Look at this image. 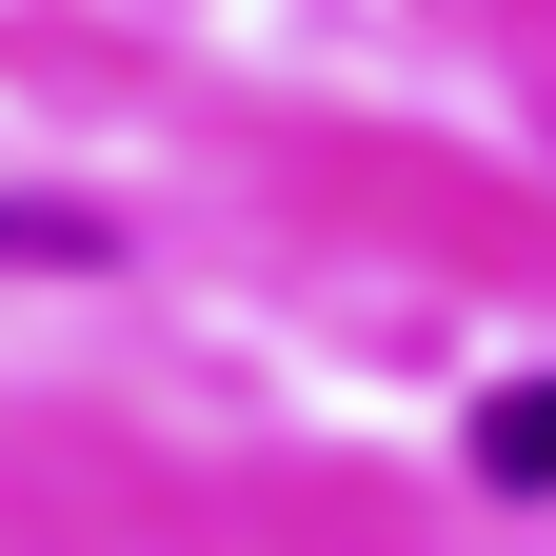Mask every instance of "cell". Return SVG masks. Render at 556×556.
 <instances>
[{
	"mask_svg": "<svg viewBox=\"0 0 556 556\" xmlns=\"http://www.w3.org/2000/svg\"><path fill=\"white\" fill-rule=\"evenodd\" d=\"M477 477H497V497H556V378H517L477 417Z\"/></svg>",
	"mask_w": 556,
	"mask_h": 556,
	"instance_id": "6da1fadb",
	"label": "cell"
}]
</instances>
